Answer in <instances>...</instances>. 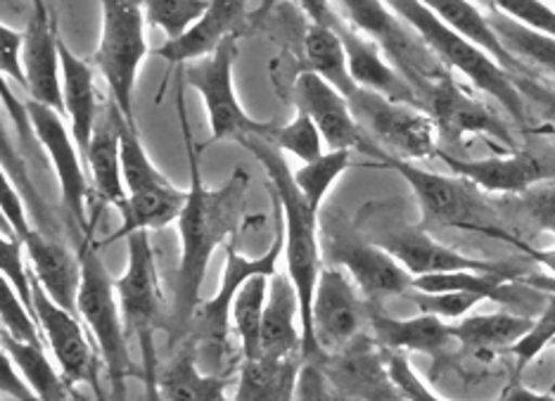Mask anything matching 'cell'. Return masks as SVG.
I'll list each match as a JSON object with an SVG mask.
<instances>
[{"label":"cell","instance_id":"ee69618b","mask_svg":"<svg viewBox=\"0 0 555 401\" xmlns=\"http://www.w3.org/2000/svg\"><path fill=\"white\" fill-rule=\"evenodd\" d=\"M24 245L20 237L10 231V225L3 223V241H0V259H3V279L15 295L34 311V275L31 269L24 264ZM36 313V311H34Z\"/></svg>","mask_w":555,"mask_h":401},{"label":"cell","instance_id":"7dc6e473","mask_svg":"<svg viewBox=\"0 0 555 401\" xmlns=\"http://www.w3.org/2000/svg\"><path fill=\"white\" fill-rule=\"evenodd\" d=\"M494 10L555 39V8L546 0H494Z\"/></svg>","mask_w":555,"mask_h":401},{"label":"cell","instance_id":"4fadbf2b","mask_svg":"<svg viewBox=\"0 0 555 401\" xmlns=\"http://www.w3.org/2000/svg\"><path fill=\"white\" fill-rule=\"evenodd\" d=\"M369 299L339 267L321 269L311 305V347L305 361L335 354L361 335L363 319H369Z\"/></svg>","mask_w":555,"mask_h":401},{"label":"cell","instance_id":"ba28073f","mask_svg":"<svg viewBox=\"0 0 555 401\" xmlns=\"http://www.w3.org/2000/svg\"><path fill=\"white\" fill-rule=\"evenodd\" d=\"M357 229L369 237L371 243L380 245L385 253L392 255L413 279H418V275L465 269L491 273L511 271L503 264H489L485 259L465 257L456 253V249L437 243L430 233L421 229V225H411L401 217L397 219L395 209H387L383 205L365 207L359 215Z\"/></svg>","mask_w":555,"mask_h":401},{"label":"cell","instance_id":"f5cc1de1","mask_svg":"<svg viewBox=\"0 0 555 401\" xmlns=\"http://www.w3.org/2000/svg\"><path fill=\"white\" fill-rule=\"evenodd\" d=\"M5 177V173H3ZM24 199L17 183L12 181L10 177H5V191H3V223L10 225V231L15 233L20 241H24L34 229L27 217V209H24Z\"/></svg>","mask_w":555,"mask_h":401},{"label":"cell","instance_id":"8d00e7d4","mask_svg":"<svg viewBox=\"0 0 555 401\" xmlns=\"http://www.w3.org/2000/svg\"><path fill=\"white\" fill-rule=\"evenodd\" d=\"M489 22L494 27L501 46L520 62L525 69H539L555 77V39L548 34H541L525 27L501 12H489Z\"/></svg>","mask_w":555,"mask_h":401},{"label":"cell","instance_id":"94428289","mask_svg":"<svg viewBox=\"0 0 555 401\" xmlns=\"http://www.w3.org/2000/svg\"><path fill=\"white\" fill-rule=\"evenodd\" d=\"M29 5H31V10H46L48 8L46 0H29Z\"/></svg>","mask_w":555,"mask_h":401},{"label":"cell","instance_id":"f6af8a7d","mask_svg":"<svg viewBox=\"0 0 555 401\" xmlns=\"http://www.w3.org/2000/svg\"><path fill=\"white\" fill-rule=\"evenodd\" d=\"M409 297L413 305L421 309V313H433L441 321H461L468 316V313L485 302V297L468 295V293H421V290H409Z\"/></svg>","mask_w":555,"mask_h":401},{"label":"cell","instance_id":"680465c9","mask_svg":"<svg viewBox=\"0 0 555 401\" xmlns=\"http://www.w3.org/2000/svg\"><path fill=\"white\" fill-rule=\"evenodd\" d=\"M539 98L544 100L546 112H548V119H551V127H553V131H555V98H551V95H546V93H539Z\"/></svg>","mask_w":555,"mask_h":401},{"label":"cell","instance_id":"e575fe53","mask_svg":"<svg viewBox=\"0 0 555 401\" xmlns=\"http://www.w3.org/2000/svg\"><path fill=\"white\" fill-rule=\"evenodd\" d=\"M0 345H3V352L24 375V380L31 385L39 401H74L72 385L65 378V373L55 371L53 361L48 359V349L17 342L5 333L0 335Z\"/></svg>","mask_w":555,"mask_h":401},{"label":"cell","instance_id":"ac0fdd59","mask_svg":"<svg viewBox=\"0 0 555 401\" xmlns=\"http://www.w3.org/2000/svg\"><path fill=\"white\" fill-rule=\"evenodd\" d=\"M289 100L297 112H305L317 124L327 150H351L371 155L373 143L365 138L363 129L349 105V98L337 91L331 81L313 72L301 69L289 83Z\"/></svg>","mask_w":555,"mask_h":401},{"label":"cell","instance_id":"b9f144b4","mask_svg":"<svg viewBox=\"0 0 555 401\" xmlns=\"http://www.w3.org/2000/svg\"><path fill=\"white\" fill-rule=\"evenodd\" d=\"M147 27L164 31L167 41L179 39L205 15L211 0H143Z\"/></svg>","mask_w":555,"mask_h":401},{"label":"cell","instance_id":"3957f363","mask_svg":"<svg viewBox=\"0 0 555 401\" xmlns=\"http://www.w3.org/2000/svg\"><path fill=\"white\" fill-rule=\"evenodd\" d=\"M387 3L415 31L425 48L441 62V67L449 69L451 74H461L477 91L494 98L520 127H525L527 105L520 83L487 50H482L470 39H465L456 29H451L449 24L433 15L421 0H387Z\"/></svg>","mask_w":555,"mask_h":401},{"label":"cell","instance_id":"d4e9b609","mask_svg":"<svg viewBox=\"0 0 555 401\" xmlns=\"http://www.w3.org/2000/svg\"><path fill=\"white\" fill-rule=\"evenodd\" d=\"M371 335L387 352H421L437 357L451 345L453 333L447 321L433 313H418L413 319L389 316L377 305L369 307Z\"/></svg>","mask_w":555,"mask_h":401},{"label":"cell","instance_id":"6da1fadb","mask_svg":"<svg viewBox=\"0 0 555 401\" xmlns=\"http://www.w3.org/2000/svg\"><path fill=\"white\" fill-rule=\"evenodd\" d=\"M176 109H179L185 157L188 167H191V187H188V199L181 217L176 221L181 237V257L179 269H176L173 305L169 316V335H173L169 349H176L191 337L195 313L202 305L199 293L207 267L214 253L237 233L245 217V199L249 191V173L243 167H235L229 181L219 187L205 185L199 171L202 147L195 145L191 124H188L183 86L176 91Z\"/></svg>","mask_w":555,"mask_h":401},{"label":"cell","instance_id":"d590c367","mask_svg":"<svg viewBox=\"0 0 555 401\" xmlns=\"http://www.w3.org/2000/svg\"><path fill=\"white\" fill-rule=\"evenodd\" d=\"M517 279L515 271L491 273V271H447V273H430L413 279V290L421 293H468L479 295L491 302L513 305L515 295L508 287V281Z\"/></svg>","mask_w":555,"mask_h":401},{"label":"cell","instance_id":"f1b7e54d","mask_svg":"<svg viewBox=\"0 0 555 401\" xmlns=\"http://www.w3.org/2000/svg\"><path fill=\"white\" fill-rule=\"evenodd\" d=\"M231 373H202L197 366V342L191 335L179 345L169 363L159 366V392L164 401H233L225 397Z\"/></svg>","mask_w":555,"mask_h":401},{"label":"cell","instance_id":"be15d7a7","mask_svg":"<svg viewBox=\"0 0 555 401\" xmlns=\"http://www.w3.org/2000/svg\"><path fill=\"white\" fill-rule=\"evenodd\" d=\"M551 5H553V8H555V0H551Z\"/></svg>","mask_w":555,"mask_h":401},{"label":"cell","instance_id":"5bb4252c","mask_svg":"<svg viewBox=\"0 0 555 401\" xmlns=\"http://www.w3.org/2000/svg\"><path fill=\"white\" fill-rule=\"evenodd\" d=\"M126 249H129V261L119 279H115V287L126 331L135 333L141 342L155 337L159 328L169 331V319L164 316V293L150 233L138 231L126 237Z\"/></svg>","mask_w":555,"mask_h":401},{"label":"cell","instance_id":"d6986e66","mask_svg":"<svg viewBox=\"0 0 555 401\" xmlns=\"http://www.w3.org/2000/svg\"><path fill=\"white\" fill-rule=\"evenodd\" d=\"M327 378L354 401H403L387 366V352L373 335H359L345 349L323 357Z\"/></svg>","mask_w":555,"mask_h":401},{"label":"cell","instance_id":"9c48e42d","mask_svg":"<svg viewBox=\"0 0 555 401\" xmlns=\"http://www.w3.org/2000/svg\"><path fill=\"white\" fill-rule=\"evenodd\" d=\"M359 127L377 153L406 161L430 159L439 155L437 127L421 105L357 89L349 95Z\"/></svg>","mask_w":555,"mask_h":401},{"label":"cell","instance_id":"f35d334b","mask_svg":"<svg viewBox=\"0 0 555 401\" xmlns=\"http://www.w3.org/2000/svg\"><path fill=\"white\" fill-rule=\"evenodd\" d=\"M117 127H119V141H121L124 183H126V191H129V195L138 193V191H145V187H150V185L169 181L155 167V161L150 159L135 121L126 119L119 107H117Z\"/></svg>","mask_w":555,"mask_h":401},{"label":"cell","instance_id":"2e32d148","mask_svg":"<svg viewBox=\"0 0 555 401\" xmlns=\"http://www.w3.org/2000/svg\"><path fill=\"white\" fill-rule=\"evenodd\" d=\"M34 275V273H31ZM34 311L46 333L48 349L53 352L60 373H65L69 385H91L98 401H107L103 387H100V361L95 354V342L86 335L81 316L50 299V295L34 279Z\"/></svg>","mask_w":555,"mask_h":401},{"label":"cell","instance_id":"c3c4849f","mask_svg":"<svg viewBox=\"0 0 555 401\" xmlns=\"http://www.w3.org/2000/svg\"><path fill=\"white\" fill-rule=\"evenodd\" d=\"M387 366H389V373H392V380L399 387L403 401H444L439 399L430 387L418 378V375H415V371L409 363V357L403 352H387Z\"/></svg>","mask_w":555,"mask_h":401},{"label":"cell","instance_id":"f907efd6","mask_svg":"<svg viewBox=\"0 0 555 401\" xmlns=\"http://www.w3.org/2000/svg\"><path fill=\"white\" fill-rule=\"evenodd\" d=\"M281 3L283 0H261L259 8L255 12H249V29L257 27V24ZM295 3L305 10V15L309 17L311 24H321V27H331L335 31H339V27H343V20L337 17L333 0H295Z\"/></svg>","mask_w":555,"mask_h":401},{"label":"cell","instance_id":"4dcf8cb0","mask_svg":"<svg viewBox=\"0 0 555 401\" xmlns=\"http://www.w3.org/2000/svg\"><path fill=\"white\" fill-rule=\"evenodd\" d=\"M301 361V354L243 359L233 401H293Z\"/></svg>","mask_w":555,"mask_h":401},{"label":"cell","instance_id":"db71d44e","mask_svg":"<svg viewBox=\"0 0 555 401\" xmlns=\"http://www.w3.org/2000/svg\"><path fill=\"white\" fill-rule=\"evenodd\" d=\"M3 392L5 397H12L15 401H39L31 385L24 380V375L17 371L12 359L3 352Z\"/></svg>","mask_w":555,"mask_h":401},{"label":"cell","instance_id":"83f0119b","mask_svg":"<svg viewBox=\"0 0 555 401\" xmlns=\"http://www.w3.org/2000/svg\"><path fill=\"white\" fill-rule=\"evenodd\" d=\"M301 325V307L295 283L287 273H275L269 281V299L263 309L261 325V349L269 357H293L305 349V333ZM305 357V354H301Z\"/></svg>","mask_w":555,"mask_h":401},{"label":"cell","instance_id":"7c38bea8","mask_svg":"<svg viewBox=\"0 0 555 401\" xmlns=\"http://www.w3.org/2000/svg\"><path fill=\"white\" fill-rule=\"evenodd\" d=\"M321 245L325 257L351 275V281L371 305L383 302L387 297L409 295L413 287V275L345 219L331 217L325 221Z\"/></svg>","mask_w":555,"mask_h":401},{"label":"cell","instance_id":"cb8c5ba5","mask_svg":"<svg viewBox=\"0 0 555 401\" xmlns=\"http://www.w3.org/2000/svg\"><path fill=\"white\" fill-rule=\"evenodd\" d=\"M22 245L24 253H27V261L36 283L43 287L53 302L77 313V299L81 287L79 255L74 257L65 245L53 241V237H46L36 229L24 237Z\"/></svg>","mask_w":555,"mask_h":401},{"label":"cell","instance_id":"52a82bcc","mask_svg":"<svg viewBox=\"0 0 555 401\" xmlns=\"http://www.w3.org/2000/svg\"><path fill=\"white\" fill-rule=\"evenodd\" d=\"M333 8L347 27L385 50V55L413 83L418 95L430 89L441 74L449 72L441 67V62L425 48L409 24L389 8L387 0H333Z\"/></svg>","mask_w":555,"mask_h":401},{"label":"cell","instance_id":"9f6ffc18","mask_svg":"<svg viewBox=\"0 0 555 401\" xmlns=\"http://www.w3.org/2000/svg\"><path fill=\"white\" fill-rule=\"evenodd\" d=\"M515 247L520 249V253H525L529 259H534L537 264L544 269V273L553 275L555 279V247H548V249H537V247H529L527 243H522L520 237H517Z\"/></svg>","mask_w":555,"mask_h":401},{"label":"cell","instance_id":"74e56055","mask_svg":"<svg viewBox=\"0 0 555 401\" xmlns=\"http://www.w3.org/2000/svg\"><path fill=\"white\" fill-rule=\"evenodd\" d=\"M269 275H255V279H249L233 302L231 319L240 349H243V359H255L263 354L261 325L263 309H267L269 299Z\"/></svg>","mask_w":555,"mask_h":401},{"label":"cell","instance_id":"60d3db41","mask_svg":"<svg viewBox=\"0 0 555 401\" xmlns=\"http://www.w3.org/2000/svg\"><path fill=\"white\" fill-rule=\"evenodd\" d=\"M267 141L275 145L281 153H289L297 157L301 165H309V161L319 159L325 153V141L319 131L317 124L305 112H297V115L287 124H273Z\"/></svg>","mask_w":555,"mask_h":401},{"label":"cell","instance_id":"44dd1931","mask_svg":"<svg viewBox=\"0 0 555 401\" xmlns=\"http://www.w3.org/2000/svg\"><path fill=\"white\" fill-rule=\"evenodd\" d=\"M451 169L453 177L473 183L477 191L496 195H522L529 187L544 183L548 169L539 157L513 150L485 159H459L449 153L437 155Z\"/></svg>","mask_w":555,"mask_h":401},{"label":"cell","instance_id":"d6a6232c","mask_svg":"<svg viewBox=\"0 0 555 401\" xmlns=\"http://www.w3.org/2000/svg\"><path fill=\"white\" fill-rule=\"evenodd\" d=\"M534 319L520 316V313H475L456 323H451L453 340L473 349L475 354H494L499 349H511L522 340L532 328Z\"/></svg>","mask_w":555,"mask_h":401},{"label":"cell","instance_id":"7402d4cb","mask_svg":"<svg viewBox=\"0 0 555 401\" xmlns=\"http://www.w3.org/2000/svg\"><path fill=\"white\" fill-rule=\"evenodd\" d=\"M24 77H27V93L34 103L65 115L60 34L55 31L48 8L31 10L27 29H24Z\"/></svg>","mask_w":555,"mask_h":401},{"label":"cell","instance_id":"603a6c76","mask_svg":"<svg viewBox=\"0 0 555 401\" xmlns=\"http://www.w3.org/2000/svg\"><path fill=\"white\" fill-rule=\"evenodd\" d=\"M337 34L345 43L349 74L351 81L357 83V89L392 98L399 100V103L421 105L418 91H415L413 83L395 67V62L385 55V50L380 46L347 27L345 22Z\"/></svg>","mask_w":555,"mask_h":401},{"label":"cell","instance_id":"4316f807","mask_svg":"<svg viewBox=\"0 0 555 401\" xmlns=\"http://www.w3.org/2000/svg\"><path fill=\"white\" fill-rule=\"evenodd\" d=\"M62 60V98H65V117L74 141H77L86 159L88 145L93 141L95 127L100 121V105L95 91V72L86 60L72 53V48L60 39Z\"/></svg>","mask_w":555,"mask_h":401},{"label":"cell","instance_id":"6125c7cd","mask_svg":"<svg viewBox=\"0 0 555 401\" xmlns=\"http://www.w3.org/2000/svg\"><path fill=\"white\" fill-rule=\"evenodd\" d=\"M551 347H555V340H553V342H551ZM553 390H555V387H553Z\"/></svg>","mask_w":555,"mask_h":401},{"label":"cell","instance_id":"30bf717a","mask_svg":"<svg viewBox=\"0 0 555 401\" xmlns=\"http://www.w3.org/2000/svg\"><path fill=\"white\" fill-rule=\"evenodd\" d=\"M240 36H231L217 53L202 60L188 62L183 69V79L202 98L207 112L211 143L235 141L240 143L245 135L267 138L273 124L249 117L245 107L240 105L235 93V60H237Z\"/></svg>","mask_w":555,"mask_h":401},{"label":"cell","instance_id":"f546056e","mask_svg":"<svg viewBox=\"0 0 555 401\" xmlns=\"http://www.w3.org/2000/svg\"><path fill=\"white\" fill-rule=\"evenodd\" d=\"M188 191L171 185V181H164L157 185H150L145 191L131 193L126 203L119 207L121 225L119 231L107 235L103 245L115 241H126V237L138 231H159L164 225L179 221L181 211L185 207Z\"/></svg>","mask_w":555,"mask_h":401},{"label":"cell","instance_id":"1f68e13d","mask_svg":"<svg viewBox=\"0 0 555 401\" xmlns=\"http://www.w3.org/2000/svg\"><path fill=\"white\" fill-rule=\"evenodd\" d=\"M421 3L437 15L441 22L449 24L451 29H456L463 34L465 39H470L482 50L494 57L499 65L511 72V74H522L525 67L517 62L506 48L501 46L499 36L491 27L489 22V12L485 8H479L473 0H421Z\"/></svg>","mask_w":555,"mask_h":401},{"label":"cell","instance_id":"e0dca14e","mask_svg":"<svg viewBox=\"0 0 555 401\" xmlns=\"http://www.w3.org/2000/svg\"><path fill=\"white\" fill-rule=\"evenodd\" d=\"M421 107L433 117L439 138L447 143H461L470 135L494 138L499 145L513 150L515 141L494 112H491L482 100L475 98L468 89L453 79V74L447 72L421 95Z\"/></svg>","mask_w":555,"mask_h":401},{"label":"cell","instance_id":"484cf974","mask_svg":"<svg viewBox=\"0 0 555 401\" xmlns=\"http://www.w3.org/2000/svg\"><path fill=\"white\" fill-rule=\"evenodd\" d=\"M86 169L91 177L93 193L100 199V205L121 207L129 197L124 183V169H121V141H119V127H117V105H105V112L100 115V121L93 133V141L88 145L86 153Z\"/></svg>","mask_w":555,"mask_h":401},{"label":"cell","instance_id":"ffe728a7","mask_svg":"<svg viewBox=\"0 0 555 401\" xmlns=\"http://www.w3.org/2000/svg\"><path fill=\"white\" fill-rule=\"evenodd\" d=\"M245 29H249L247 0H211L205 15L191 29L179 39L164 41L153 50V55L169 62L171 67L188 65L217 53L231 36H243Z\"/></svg>","mask_w":555,"mask_h":401},{"label":"cell","instance_id":"7a4b0ae2","mask_svg":"<svg viewBox=\"0 0 555 401\" xmlns=\"http://www.w3.org/2000/svg\"><path fill=\"white\" fill-rule=\"evenodd\" d=\"M245 150L257 157L263 173H267L271 195L278 197L283 207L285 219V264L289 281L295 283L301 307V333H305V349L301 354L307 359L311 347V305L313 293H317V283L321 275V259H323V245H321V215L313 211L301 195L299 185L295 183V171L289 169L285 155L271 145L267 138L261 135H245L240 141Z\"/></svg>","mask_w":555,"mask_h":401},{"label":"cell","instance_id":"ab89813d","mask_svg":"<svg viewBox=\"0 0 555 401\" xmlns=\"http://www.w3.org/2000/svg\"><path fill=\"white\" fill-rule=\"evenodd\" d=\"M351 157H354L351 150H325L319 159L295 171V183L313 211L323 215L325 197L331 195L337 179L351 167Z\"/></svg>","mask_w":555,"mask_h":401},{"label":"cell","instance_id":"816d5d0a","mask_svg":"<svg viewBox=\"0 0 555 401\" xmlns=\"http://www.w3.org/2000/svg\"><path fill=\"white\" fill-rule=\"evenodd\" d=\"M0 69L5 81H15L27 91V77H24V31H17L3 24L0 27Z\"/></svg>","mask_w":555,"mask_h":401},{"label":"cell","instance_id":"6f0895ef","mask_svg":"<svg viewBox=\"0 0 555 401\" xmlns=\"http://www.w3.org/2000/svg\"><path fill=\"white\" fill-rule=\"evenodd\" d=\"M522 285L532 287V290L541 293V295H555V279L548 273H532L525 275V279H517Z\"/></svg>","mask_w":555,"mask_h":401},{"label":"cell","instance_id":"8992f818","mask_svg":"<svg viewBox=\"0 0 555 401\" xmlns=\"http://www.w3.org/2000/svg\"><path fill=\"white\" fill-rule=\"evenodd\" d=\"M100 10H103V24H100L95 67L103 74L112 103L121 109L126 119L135 121V81L150 55L145 3L143 0H100Z\"/></svg>","mask_w":555,"mask_h":401},{"label":"cell","instance_id":"5b68a950","mask_svg":"<svg viewBox=\"0 0 555 401\" xmlns=\"http://www.w3.org/2000/svg\"><path fill=\"white\" fill-rule=\"evenodd\" d=\"M369 157H373L380 167L392 169L409 183L425 221L447 225V229L489 235L511 245L517 243V237L503 229L494 211L477 195V187L473 183L461 177H441V173L418 167L415 161L377 153L375 147Z\"/></svg>","mask_w":555,"mask_h":401},{"label":"cell","instance_id":"836d02e7","mask_svg":"<svg viewBox=\"0 0 555 401\" xmlns=\"http://www.w3.org/2000/svg\"><path fill=\"white\" fill-rule=\"evenodd\" d=\"M305 69L319 74L325 81H331L337 91H343L347 98L357 91V83L351 81L347 50L339 34L331 27L311 24L305 31Z\"/></svg>","mask_w":555,"mask_h":401},{"label":"cell","instance_id":"91938a15","mask_svg":"<svg viewBox=\"0 0 555 401\" xmlns=\"http://www.w3.org/2000/svg\"><path fill=\"white\" fill-rule=\"evenodd\" d=\"M473 3H477L479 8H485L487 12L494 10V0H473Z\"/></svg>","mask_w":555,"mask_h":401},{"label":"cell","instance_id":"bcb514c9","mask_svg":"<svg viewBox=\"0 0 555 401\" xmlns=\"http://www.w3.org/2000/svg\"><path fill=\"white\" fill-rule=\"evenodd\" d=\"M555 340V295H546V307L539 313V319H534L532 328L517 342L511 354L517 361V371L527 368L551 342Z\"/></svg>","mask_w":555,"mask_h":401},{"label":"cell","instance_id":"11a10c76","mask_svg":"<svg viewBox=\"0 0 555 401\" xmlns=\"http://www.w3.org/2000/svg\"><path fill=\"white\" fill-rule=\"evenodd\" d=\"M494 401H555L553 392H534L520 380H513Z\"/></svg>","mask_w":555,"mask_h":401},{"label":"cell","instance_id":"681fc988","mask_svg":"<svg viewBox=\"0 0 555 401\" xmlns=\"http://www.w3.org/2000/svg\"><path fill=\"white\" fill-rule=\"evenodd\" d=\"M520 207L525 217L532 221L539 231L555 237V185H534L520 195Z\"/></svg>","mask_w":555,"mask_h":401},{"label":"cell","instance_id":"7bdbcfd3","mask_svg":"<svg viewBox=\"0 0 555 401\" xmlns=\"http://www.w3.org/2000/svg\"><path fill=\"white\" fill-rule=\"evenodd\" d=\"M0 319H3V333L10 335L12 340L39 347V349H48V340L39 319H36V313L22 302L10 285H5Z\"/></svg>","mask_w":555,"mask_h":401},{"label":"cell","instance_id":"277c9868","mask_svg":"<svg viewBox=\"0 0 555 401\" xmlns=\"http://www.w3.org/2000/svg\"><path fill=\"white\" fill-rule=\"evenodd\" d=\"M100 207L95 217L88 223L79 243V261H81V287L77 299V313L88 325L98 347V354L103 357V366L109 373L112 394L115 401H126V378L133 373V361L126 345V323L119 305V295L115 279L107 273L103 259H100V245L93 241L95 221L100 217Z\"/></svg>","mask_w":555,"mask_h":401},{"label":"cell","instance_id":"8fae6325","mask_svg":"<svg viewBox=\"0 0 555 401\" xmlns=\"http://www.w3.org/2000/svg\"><path fill=\"white\" fill-rule=\"evenodd\" d=\"M273 197V211H275V235L273 243L269 245L267 253L261 257H245L237 253L235 245L225 247V267L221 273V283L214 293L211 299L202 302L197 307L195 321H193V337L197 347H207L214 352V361H221L223 347L229 342V325H231V311L237 293L243 290V285L255 279V275H275L278 261L285 255V219L283 207Z\"/></svg>","mask_w":555,"mask_h":401},{"label":"cell","instance_id":"9a60e30c","mask_svg":"<svg viewBox=\"0 0 555 401\" xmlns=\"http://www.w3.org/2000/svg\"><path fill=\"white\" fill-rule=\"evenodd\" d=\"M27 109L36 141L46 150L50 167L55 171L62 205H65L69 219L77 223L81 231H86L88 223H91L86 219V205L93 185L88 181L86 159L77 141H74L69 124L65 121V115H60L57 109L34 103V100H29Z\"/></svg>","mask_w":555,"mask_h":401}]
</instances>
